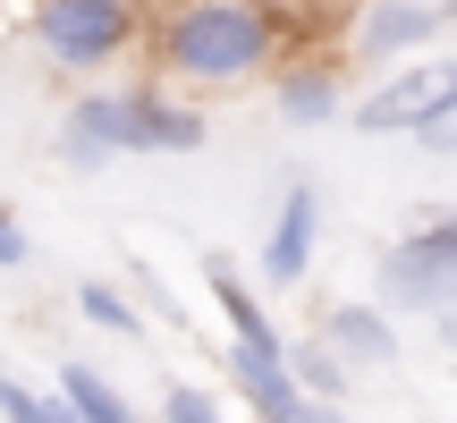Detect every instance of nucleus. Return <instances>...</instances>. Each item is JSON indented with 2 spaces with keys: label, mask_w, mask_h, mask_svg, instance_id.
<instances>
[{
  "label": "nucleus",
  "mask_w": 457,
  "mask_h": 423,
  "mask_svg": "<svg viewBox=\"0 0 457 423\" xmlns=\"http://www.w3.org/2000/svg\"><path fill=\"white\" fill-rule=\"evenodd\" d=\"M77 313H85L94 330H119V339H136V330H145V313H136L111 279H77Z\"/></svg>",
  "instance_id": "4468645a"
},
{
  "label": "nucleus",
  "mask_w": 457,
  "mask_h": 423,
  "mask_svg": "<svg viewBox=\"0 0 457 423\" xmlns=\"http://www.w3.org/2000/svg\"><path fill=\"white\" fill-rule=\"evenodd\" d=\"M373 279H381V296H390V305L449 313V305H457V212H441V220H424V228H407L398 245H381Z\"/></svg>",
  "instance_id": "7ed1b4c3"
},
{
  "label": "nucleus",
  "mask_w": 457,
  "mask_h": 423,
  "mask_svg": "<svg viewBox=\"0 0 457 423\" xmlns=\"http://www.w3.org/2000/svg\"><path fill=\"white\" fill-rule=\"evenodd\" d=\"M204 279H212V296H220V313H228V347L279 356V330H271V313H262V296L245 288L237 271H228V254H204Z\"/></svg>",
  "instance_id": "1a4fd4ad"
},
{
  "label": "nucleus",
  "mask_w": 457,
  "mask_h": 423,
  "mask_svg": "<svg viewBox=\"0 0 457 423\" xmlns=\"http://www.w3.org/2000/svg\"><path fill=\"white\" fill-rule=\"evenodd\" d=\"M415 145H424V153H441V162H449V153H457V111H441L432 128H415Z\"/></svg>",
  "instance_id": "a211bd4d"
},
{
  "label": "nucleus",
  "mask_w": 457,
  "mask_h": 423,
  "mask_svg": "<svg viewBox=\"0 0 457 423\" xmlns=\"http://www.w3.org/2000/svg\"><path fill=\"white\" fill-rule=\"evenodd\" d=\"M26 254H34V245H26V228H17V212L0 203V271H17Z\"/></svg>",
  "instance_id": "f3484780"
},
{
  "label": "nucleus",
  "mask_w": 457,
  "mask_h": 423,
  "mask_svg": "<svg viewBox=\"0 0 457 423\" xmlns=\"http://www.w3.org/2000/svg\"><path fill=\"white\" fill-rule=\"evenodd\" d=\"M162 423H228L212 390H195V381H170L162 390Z\"/></svg>",
  "instance_id": "dca6fc26"
},
{
  "label": "nucleus",
  "mask_w": 457,
  "mask_h": 423,
  "mask_svg": "<svg viewBox=\"0 0 457 423\" xmlns=\"http://www.w3.org/2000/svg\"><path fill=\"white\" fill-rule=\"evenodd\" d=\"M449 26H457V0H356L347 51L356 60H407L415 43H441Z\"/></svg>",
  "instance_id": "39448f33"
},
{
  "label": "nucleus",
  "mask_w": 457,
  "mask_h": 423,
  "mask_svg": "<svg viewBox=\"0 0 457 423\" xmlns=\"http://www.w3.org/2000/svg\"><path fill=\"white\" fill-rule=\"evenodd\" d=\"M288 423H347V407H313V398H296V415Z\"/></svg>",
  "instance_id": "6ab92c4d"
},
{
  "label": "nucleus",
  "mask_w": 457,
  "mask_h": 423,
  "mask_svg": "<svg viewBox=\"0 0 457 423\" xmlns=\"http://www.w3.org/2000/svg\"><path fill=\"white\" fill-rule=\"evenodd\" d=\"M279 364H288L296 398H313V407H347V398H356V373H347V364L330 356L322 339H305V347H279Z\"/></svg>",
  "instance_id": "9b49d317"
},
{
  "label": "nucleus",
  "mask_w": 457,
  "mask_h": 423,
  "mask_svg": "<svg viewBox=\"0 0 457 423\" xmlns=\"http://www.w3.org/2000/svg\"><path fill=\"white\" fill-rule=\"evenodd\" d=\"M26 43L43 51L60 77H102L111 60H128L145 43V9L136 0H34Z\"/></svg>",
  "instance_id": "f03ea898"
},
{
  "label": "nucleus",
  "mask_w": 457,
  "mask_h": 423,
  "mask_svg": "<svg viewBox=\"0 0 457 423\" xmlns=\"http://www.w3.org/2000/svg\"><path fill=\"white\" fill-rule=\"evenodd\" d=\"M204 136H212V119H204L195 102L162 94V85L128 94V153H195Z\"/></svg>",
  "instance_id": "0eeeda50"
},
{
  "label": "nucleus",
  "mask_w": 457,
  "mask_h": 423,
  "mask_svg": "<svg viewBox=\"0 0 457 423\" xmlns=\"http://www.w3.org/2000/svg\"><path fill=\"white\" fill-rule=\"evenodd\" d=\"M228 381H237V398H245L262 423H288V415H296V381H288V364H279V356L228 347Z\"/></svg>",
  "instance_id": "9d476101"
},
{
  "label": "nucleus",
  "mask_w": 457,
  "mask_h": 423,
  "mask_svg": "<svg viewBox=\"0 0 457 423\" xmlns=\"http://www.w3.org/2000/svg\"><path fill=\"white\" fill-rule=\"evenodd\" d=\"M60 407H68V423H136L119 381L94 373V364H60Z\"/></svg>",
  "instance_id": "f8f14e48"
},
{
  "label": "nucleus",
  "mask_w": 457,
  "mask_h": 423,
  "mask_svg": "<svg viewBox=\"0 0 457 423\" xmlns=\"http://www.w3.org/2000/svg\"><path fill=\"white\" fill-rule=\"evenodd\" d=\"M0 415H9V423H68V407H60V398L26 390V381H9V373H0Z\"/></svg>",
  "instance_id": "2eb2a0df"
},
{
  "label": "nucleus",
  "mask_w": 457,
  "mask_h": 423,
  "mask_svg": "<svg viewBox=\"0 0 457 423\" xmlns=\"http://www.w3.org/2000/svg\"><path fill=\"white\" fill-rule=\"evenodd\" d=\"M279 119L288 128H322V119H339V68H288L279 77Z\"/></svg>",
  "instance_id": "ddd939ff"
},
{
  "label": "nucleus",
  "mask_w": 457,
  "mask_h": 423,
  "mask_svg": "<svg viewBox=\"0 0 457 423\" xmlns=\"http://www.w3.org/2000/svg\"><path fill=\"white\" fill-rule=\"evenodd\" d=\"M322 347L347 373H390L398 364V330H390V313H373V305H330L322 313Z\"/></svg>",
  "instance_id": "6e6552de"
},
{
  "label": "nucleus",
  "mask_w": 457,
  "mask_h": 423,
  "mask_svg": "<svg viewBox=\"0 0 457 423\" xmlns=\"http://www.w3.org/2000/svg\"><path fill=\"white\" fill-rule=\"evenodd\" d=\"M441 111H457V51L415 60V68H398V77H381L347 119H356L364 136H415V128H432Z\"/></svg>",
  "instance_id": "20e7f679"
},
{
  "label": "nucleus",
  "mask_w": 457,
  "mask_h": 423,
  "mask_svg": "<svg viewBox=\"0 0 457 423\" xmlns=\"http://www.w3.org/2000/svg\"><path fill=\"white\" fill-rule=\"evenodd\" d=\"M153 43V77L170 85H254L262 68H279L288 51V9L271 0H162L145 26Z\"/></svg>",
  "instance_id": "f257e3e1"
},
{
  "label": "nucleus",
  "mask_w": 457,
  "mask_h": 423,
  "mask_svg": "<svg viewBox=\"0 0 457 423\" xmlns=\"http://www.w3.org/2000/svg\"><path fill=\"white\" fill-rule=\"evenodd\" d=\"M313 237H322V195H313V178L305 187H288L271 212V245H262V279L271 288H305V271H313Z\"/></svg>",
  "instance_id": "423d86ee"
}]
</instances>
